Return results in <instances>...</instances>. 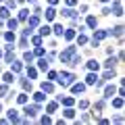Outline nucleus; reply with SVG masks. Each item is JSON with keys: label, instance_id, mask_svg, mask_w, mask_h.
<instances>
[{"label": "nucleus", "instance_id": "1", "mask_svg": "<svg viewBox=\"0 0 125 125\" xmlns=\"http://www.w3.org/2000/svg\"><path fill=\"white\" fill-rule=\"evenodd\" d=\"M56 81L62 85V88H69V85L75 81V73H71V71H61V73H58V77H56Z\"/></svg>", "mask_w": 125, "mask_h": 125}, {"label": "nucleus", "instance_id": "2", "mask_svg": "<svg viewBox=\"0 0 125 125\" xmlns=\"http://www.w3.org/2000/svg\"><path fill=\"white\" fill-rule=\"evenodd\" d=\"M23 106H25V108H23V113H25V117H29V119H31V117H36L38 113L42 111L40 104H31V106H29V104H23Z\"/></svg>", "mask_w": 125, "mask_h": 125}, {"label": "nucleus", "instance_id": "3", "mask_svg": "<svg viewBox=\"0 0 125 125\" xmlns=\"http://www.w3.org/2000/svg\"><path fill=\"white\" fill-rule=\"evenodd\" d=\"M75 52H77V48H75V46H67V48H65V50L61 52V62H69V58H71Z\"/></svg>", "mask_w": 125, "mask_h": 125}, {"label": "nucleus", "instance_id": "4", "mask_svg": "<svg viewBox=\"0 0 125 125\" xmlns=\"http://www.w3.org/2000/svg\"><path fill=\"white\" fill-rule=\"evenodd\" d=\"M111 13L115 15V17H123V0H113Z\"/></svg>", "mask_w": 125, "mask_h": 125}, {"label": "nucleus", "instance_id": "5", "mask_svg": "<svg viewBox=\"0 0 125 125\" xmlns=\"http://www.w3.org/2000/svg\"><path fill=\"white\" fill-rule=\"evenodd\" d=\"M48 67H50V58L48 56H40V61H38V69H40V71H48Z\"/></svg>", "mask_w": 125, "mask_h": 125}, {"label": "nucleus", "instance_id": "6", "mask_svg": "<svg viewBox=\"0 0 125 125\" xmlns=\"http://www.w3.org/2000/svg\"><path fill=\"white\" fill-rule=\"evenodd\" d=\"M6 119H9L10 123H19V119H21V117H19V113L15 111V108H9V111H6Z\"/></svg>", "mask_w": 125, "mask_h": 125}, {"label": "nucleus", "instance_id": "7", "mask_svg": "<svg viewBox=\"0 0 125 125\" xmlns=\"http://www.w3.org/2000/svg\"><path fill=\"white\" fill-rule=\"evenodd\" d=\"M56 102L65 104V106H73V104H75V100H73L71 96H56Z\"/></svg>", "mask_w": 125, "mask_h": 125}, {"label": "nucleus", "instance_id": "8", "mask_svg": "<svg viewBox=\"0 0 125 125\" xmlns=\"http://www.w3.org/2000/svg\"><path fill=\"white\" fill-rule=\"evenodd\" d=\"M40 88H42V92H44V94H52L54 92V81H42Z\"/></svg>", "mask_w": 125, "mask_h": 125}, {"label": "nucleus", "instance_id": "9", "mask_svg": "<svg viewBox=\"0 0 125 125\" xmlns=\"http://www.w3.org/2000/svg\"><path fill=\"white\" fill-rule=\"evenodd\" d=\"M104 108V98H100L98 102H94V119H98V113H102Z\"/></svg>", "mask_w": 125, "mask_h": 125}, {"label": "nucleus", "instance_id": "10", "mask_svg": "<svg viewBox=\"0 0 125 125\" xmlns=\"http://www.w3.org/2000/svg\"><path fill=\"white\" fill-rule=\"evenodd\" d=\"M108 36H115V38H121L123 36V25H115V27H111V31H106Z\"/></svg>", "mask_w": 125, "mask_h": 125}, {"label": "nucleus", "instance_id": "11", "mask_svg": "<svg viewBox=\"0 0 125 125\" xmlns=\"http://www.w3.org/2000/svg\"><path fill=\"white\" fill-rule=\"evenodd\" d=\"M115 92H117V88H115L113 83H108L106 88H104V96H102V98H104V100H106V98H113V96H115Z\"/></svg>", "mask_w": 125, "mask_h": 125}, {"label": "nucleus", "instance_id": "12", "mask_svg": "<svg viewBox=\"0 0 125 125\" xmlns=\"http://www.w3.org/2000/svg\"><path fill=\"white\" fill-rule=\"evenodd\" d=\"M67 65H71L73 69H75V67H79V65H81V54H77V52H75L71 58H69V62H67Z\"/></svg>", "mask_w": 125, "mask_h": 125}, {"label": "nucleus", "instance_id": "13", "mask_svg": "<svg viewBox=\"0 0 125 125\" xmlns=\"http://www.w3.org/2000/svg\"><path fill=\"white\" fill-rule=\"evenodd\" d=\"M44 17H46V21H54V19H56V10H54V6H48V9H46Z\"/></svg>", "mask_w": 125, "mask_h": 125}, {"label": "nucleus", "instance_id": "14", "mask_svg": "<svg viewBox=\"0 0 125 125\" xmlns=\"http://www.w3.org/2000/svg\"><path fill=\"white\" fill-rule=\"evenodd\" d=\"M71 92H73V94L85 92V83H75V81H73V83H71Z\"/></svg>", "mask_w": 125, "mask_h": 125}, {"label": "nucleus", "instance_id": "15", "mask_svg": "<svg viewBox=\"0 0 125 125\" xmlns=\"http://www.w3.org/2000/svg\"><path fill=\"white\" fill-rule=\"evenodd\" d=\"M106 36H108V33H106L104 29H94V36H92V38H94V40H98V42H102Z\"/></svg>", "mask_w": 125, "mask_h": 125}, {"label": "nucleus", "instance_id": "16", "mask_svg": "<svg viewBox=\"0 0 125 125\" xmlns=\"http://www.w3.org/2000/svg\"><path fill=\"white\" fill-rule=\"evenodd\" d=\"M85 23H88V29H96V27H98V19L94 17V15H90V17L85 19Z\"/></svg>", "mask_w": 125, "mask_h": 125}, {"label": "nucleus", "instance_id": "17", "mask_svg": "<svg viewBox=\"0 0 125 125\" xmlns=\"http://www.w3.org/2000/svg\"><path fill=\"white\" fill-rule=\"evenodd\" d=\"M75 38H77V44H79V46H85V44H88V40H90V38L85 36L83 31H79V33H75Z\"/></svg>", "mask_w": 125, "mask_h": 125}, {"label": "nucleus", "instance_id": "18", "mask_svg": "<svg viewBox=\"0 0 125 125\" xmlns=\"http://www.w3.org/2000/svg\"><path fill=\"white\" fill-rule=\"evenodd\" d=\"M25 73H27V77H29V79H36V77H38V69H36V67H31V65H27Z\"/></svg>", "mask_w": 125, "mask_h": 125}, {"label": "nucleus", "instance_id": "19", "mask_svg": "<svg viewBox=\"0 0 125 125\" xmlns=\"http://www.w3.org/2000/svg\"><path fill=\"white\" fill-rule=\"evenodd\" d=\"M10 69H13V73H21L23 71V62L21 61H13L10 62Z\"/></svg>", "mask_w": 125, "mask_h": 125}, {"label": "nucleus", "instance_id": "20", "mask_svg": "<svg viewBox=\"0 0 125 125\" xmlns=\"http://www.w3.org/2000/svg\"><path fill=\"white\" fill-rule=\"evenodd\" d=\"M61 13H62V17H67V19H71V17H75V15H77L75 10L71 9V6H65V9L61 10Z\"/></svg>", "mask_w": 125, "mask_h": 125}, {"label": "nucleus", "instance_id": "21", "mask_svg": "<svg viewBox=\"0 0 125 125\" xmlns=\"http://www.w3.org/2000/svg\"><path fill=\"white\" fill-rule=\"evenodd\" d=\"M108 56H111V54H108ZM115 65H117V58L115 56H111V58L104 61V69H115Z\"/></svg>", "mask_w": 125, "mask_h": 125}, {"label": "nucleus", "instance_id": "22", "mask_svg": "<svg viewBox=\"0 0 125 125\" xmlns=\"http://www.w3.org/2000/svg\"><path fill=\"white\" fill-rule=\"evenodd\" d=\"M96 79H98V75H96V73H88V77H85V85H94L96 83Z\"/></svg>", "mask_w": 125, "mask_h": 125}, {"label": "nucleus", "instance_id": "23", "mask_svg": "<svg viewBox=\"0 0 125 125\" xmlns=\"http://www.w3.org/2000/svg\"><path fill=\"white\" fill-rule=\"evenodd\" d=\"M6 27L15 31V29L19 27V19H10V17H9V19H6Z\"/></svg>", "mask_w": 125, "mask_h": 125}, {"label": "nucleus", "instance_id": "24", "mask_svg": "<svg viewBox=\"0 0 125 125\" xmlns=\"http://www.w3.org/2000/svg\"><path fill=\"white\" fill-rule=\"evenodd\" d=\"M50 33H52V27H48V25H42L40 27V36L42 38H48Z\"/></svg>", "mask_w": 125, "mask_h": 125}, {"label": "nucleus", "instance_id": "25", "mask_svg": "<svg viewBox=\"0 0 125 125\" xmlns=\"http://www.w3.org/2000/svg\"><path fill=\"white\" fill-rule=\"evenodd\" d=\"M102 79H104V81L115 79V69H106V71H104V75H102Z\"/></svg>", "mask_w": 125, "mask_h": 125}, {"label": "nucleus", "instance_id": "26", "mask_svg": "<svg viewBox=\"0 0 125 125\" xmlns=\"http://www.w3.org/2000/svg\"><path fill=\"white\" fill-rule=\"evenodd\" d=\"M27 17H29V9H21V10H19V15H17L19 21H27Z\"/></svg>", "mask_w": 125, "mask_h": 125}, {"label": "nucleus", "instance_id": "27", "mask_svg": "<svg viewBox=\"0 0 125 125\" xmlns=\"http://www.w3.org/2000/svg\"><path fill=\"white\" fill-rule=\"evenodd\" d=\"M111 104H113L115 108H123V96H117V98H113Z\"/></svg>", "mask_w": 125, "mask_h": 125}, {"label": "nucleus", "instance_id": "28", "mask_svg": "<svg viewBox=\"0 0 125 125\" xmlns=\"http://www.w3.org/2000/svg\"><path fill=\"white\" fill-rule=\"evenodd\" d=\"M2 79H4V83H15V73H9V71H6L4 73V75H2Z\"/></svg>", "mask_w": 125, "mask_h": 125}, {"label": "nucleus", "instance_id": "29", "mask_svg": "<svg viewBox=\"0 0 125 125\" xmlns=\"http://www.w3.org/2000/svg\"><path fill=\"white\" fill-rule=\"evenodd\" d=\"M27 25H29V27H36V25H40V15H33V17H29Z\"/></svg>", "mask_w": 125, "mask_h": 125}, {"label": "nucleus", "instance_id": "30", "mask_svg": "<svg viewBox=\"0 0 125 125\" xmlns=\"http://www.w3.org/2000/svg\"><path fill=\"white\" fill-rule=\"evenodd\" d=\"M88 69H90V71H98V69H100V62L92 58V61H88Z\"/></svg>", "mask_w": 125, "mask_h": 125}, {"label": "nucleus", "instance_id": "31", "mask_svg": "<svg viewBox=\"0 0 125 125\" xmlns=\"http://www.w3.org/2000/svg\"><path fill=\"white\" fill-rule=\"evenodd\" d=\"M62 115H65V119H73V117H75V111H73L71 106H67L65 111H62Z\"/></svg>", "mask_w": 125, "mask_h": 125}, {"label": "nucleus", "instance_id": "32", "mask_svg": "<svg viewBox=\"0 0 125 125\" xmlns=\"http://www.w3.org/2000/svg\"><path fill=\"white\" fill-rule=\"evenodd\" d=\"M15 38H17V36H15V31H6V33H4V40L9 42V44H15Z\"/></svg>", "mask_w": 125, "mask_h": 125}, {"label": "nucleus", "instance_id": "33", "mask_svg": "<svg viewBox=\"0 0 125 125\" xmlns=\"http://www.w3.org/2000/svg\"><path fill=\"white\" fill-rule=\"evenodd\" d=\"M23 61H25V62H29V65H31V62H33V52L25 50V52H23Z\"/></svg>", "mask_w": 125, "mask_h": 125}, {"label": "nucleus", "instance_id": "34", "mask_svg": "<svg viewBox=\"0 0 125 125\" xmlns=\"http://www.w3.org/2000/svg\"><path fill=\"white\" fill-rule=\"evenodd\" d=\"M9 96V83H2L0 85V98H6Z\"/></svg>", "mask_w": 125, "mask_h": 125}, {"label": "nucleus", "instance_id": "35", "mask_svg": "<svg viewBox=\"0 0 125 125\" xmlns=\"http://www.w3.org/2000/svg\"><path fill=\"white\" fill-rule=\"evenodd\" d=\"M21 85H23V90H25V92H31V81H29V79L21 77Z\"/></svg>", "mask_w": 125, "mask_h": 125}, {"label": "nucleus", "instance_id": "36", "mask_svg": "<svg viewBox=\"0 0 125 125\" xmlns=\"http://www.w3.org/2000/svg\"><path fill=\"white\" fill-rule=\"evenodd\" d=\"M17 104H27V92H21L17 96Z\"/></svg>", "mask_w": 125, "mask_h": 125}, {"label": "nucleus", "instance_id": "37", "mask_svg": "<svg viewBox=\"0 0 125 125\" xmlns=\"http://www.w3.org/2000/svg\"><path fill=\"white\" fill-rule=\"evenodd\" d=\"M10 17V10L6 6H0V19H9Z\"/></svg>", "mask_w": 125, "mask_h": 125}, {"label": "nucleus", "instance_id": "38", "mask_svg": "<svg viewBox=\"0 0 125 125\" xmlns=\"http://www.w3.org/2000/svg\"><path fill=\"white\" fill-rule=\"evenodd\" d=\"M52 31L56 33V36H62V31H65V27L61 25V23H54V27H52Z\"/></svg>", "mask_w": 125, "mask_h": 125}, {"label": "nucleus", "instance_id": "39", "mask_svg": "<svg viewBox=\"0 0 125 125\" xmlns=\"http://www.w3.org/2000/svg\"><path fill=\"white\" fill-rule=\"evenodd\" d=\"M33 100H36V102H44V100H46V94L44 92H36V94H33Z\"/></svg>", "mask_w": 125, "mask_h": 125}, {"label": "nucleus", "instance_id": "40", "mask_svg": "<svg viewBox=\"0 0 125 125\" xmlns=\"http://www.w3.org/2000/svg\"><path fill=\"white\" fill-rule=\"evenodd\" d=\"M2 56H4L6 62H13V61H15V54L10 52V50H4V54H2Z\"/></svg>", "mask_w": 125, "mask_h": 125}, {"label": "nucleus", "instance_id": "41", "mask_svg": "<svg viewBox=\"0 0 125 125\" xmlns=\"http://www.w3.org/2000/svg\"><path fill=\"white\" fill-rule=\"evenodd\" d=\"M62 36H65V40H73V38H75V31H73V29H65V31H62Z\"/></svg>", "mask_w": 125, "mask_h": 125}, {"label": "nucleus", "instance_id": "42", "mask_svg": "<svg viewBox=\"0 0 125 125\" xmlns=\"http://www.w3.org/2000/svg\"><path fill=\"white\" fill-rule=\"evenodd\" d=\"M56 108H58V102L54 100V102H48V106H46V111H48V113H54Z\"/></svg>", "mask_w": 125, "mask_h": 125}, {"label": "nucleus", "instance_id": "43", "mask_svg": "<svg viewBox=\"0 0 125 125\" xmlns=\"http://www.w3.org/2000/svg\"><path fill=\"white\" fill-rule=\"evenodd\" d=\"M4 2H6V9H9V10L17 9V0H4Z\"/></svg>", "mask_w": 125, "mask_h": 125}, {"label": "nucleus", "instance_id": "44", "mask_svg": "<svg viewBox=\"0 0 125 125\" xmlns=\"http://www.w3.org/2000/svg\"><path fill=\"white\" fill-rule=\"evenodd\" d=\"M46 54V50L42 48V46H36V52H33V56H44Z\"/></svg>", "mask_w": 125, "mask_h": 125}, {"label": "nucleus", "instance_id": "45", "mask_svg": "<svg viewBox=\"0 0 125 125\" xmlns=\"http://www.w3.org/2000/svg\"><path fill=\"white\" fill-rule=\"evenodd\" d=\"M21 33H23V36H25V38H29V36H31V33H33V27H29V25H27V27H25V29H23V31H21Z\"/></svg>", "mask_w": 125, "mask_h": 125}, {"label": "nucleus", "instance_id": "46", "mask_svg": "<svg viewBox=\"0 0 125 125\" xmlns=\"http://www.w3.org/2000/svg\"><path fill=\"white\" fill-rule=\"evenodd\" d=\"M56 77H58L56 71H48V81H56Z\"/></svg>", "mask_w": 125, "mask_h": 125}, {"label": "nucleus", "instance_id": "47", "mask_svg": "<svg viewBox=\"0 0 125 125\" xmlns=\"http://www.w3.org/2000/svg\"><path fill=\"white\" fill-rule=\"evenodd\" d=\"M27 44H29V40L23 36V38H21V42H19V48H27Z\"/></svg>", "mask_w": 125, "mask_h": 125}, {"label": "nucleus", "instance_id": "48", "mask_svg": "<svg viewBox=\"0 0 125 125\" xmlns=\"http://www.w3.org/2000/svg\"><path fill=\"white\" fill-rule=\"evenodd\" d=\"M31 44H33V46H40V44H42V36H33Z\"/></svg>", "mask_w": 125, "mask_h": 125}, {"label": "nucleus", "instance_id": "49", "mask_svg": "<svg viewBox=\"0 0 125 125\" xmlns=\"http://www.w3.org/2000/svg\"><path fill=\"white\" fill-rule=\"evenodd\" d=\"M50 121H52V119H50V115H42L40 117V123H50Z\"/></svg>", "mask_w": 125, "mask_h": 125}, {"label": "nucleus", "instance_id": "50", "mask_svg": "<svg viewBox=\"0 0 125 125\" xmlns=\"http://www.w3.org/2000/svg\"><path fill=\"white\" fill-rule=\"evenodd\" d=\"M88 106H90V100H85V98L79 100V108H88Z\"/></svg>", "mask_w": 125, "mask_h": 125}, {"label": "nucleus", "instance_id": "51", "mask_svg": "<svg viewBox=\"0 0 125 125\" xmlns=\"http://www.w3.org/2000/svg\"><path fill=\"white\" fill-rule=\"evenodd\" d=\"M113 123H123V115H115L113 117Z\"/></svg>", "mask_w": 125, "mask_h": 125}, {"label": "nucleus", "instance_id": "52", "mask_svg": "<svg viewBox=\"0 0 125 125\" xmlns=\"http://www.w3.org/2000/svg\"><path fill=\"white\" fill-rule=\"evenodd\" d=\"M65 4H67V6H75L77 0H65Z\"/></svg>", "mask_w": 125, "mask_h": 125}, {"label": "nucleus", "instance_id": "53", "mask_svg": "<svg viewBox=\"0 0 125 125\" xmlns=\"http://www.w3.org/2000/svg\"><path fill=\"white\" fill-rule=\"evenodd\" d=\"M81 121H83V123H88V121H92V117H90V115H81Z\"/></svg>", "mask_w": 125, "mask_h": 125}, {"label": "nucleus", "instance_id": "54", "mask_svg": "<svg viewBox=\"0 0 125 125\" xmlns=\"http://www.w3.org/2000/svg\"><path fill=\"white\" fill-rule=\"evenodd\" d=\"M102 15H111V6H104V9H102Z\"/></svg>", "mask_w": 125, "mask_h": 125}, {"label": "nucleus", "instance_id": "55", "mask_svg": "<svg viewBox=\"0 0 125 125\" xmlns=\"http://www.w3.org/2000/svg\"><path fill=\"white\" fill-rule=\"evenodd\" d=\"M56 2H58V0H48V4H50V6H54Z\"/></svg>", "mask_w": 125, "mask_h": 125}, {"label": "nucleus", "instance_id": "56", "mask_svg": "<svg viewBox=\"0 0 125 125\" xmlns=\"http://www.w3.org/2000/svg\"><path fill=\"white\" fill-rule=\"evenodd\" d=\"M29 2H31V4H36V2H38V0H29Z\"/></svg>", "mask_w": 125, "mask_h": 125}, {"label": "nucleus", "instance_id": "57", "mask_svg": "<svg viewBox=\"0 0 125 125\" xmlns=\"http://www.w3.org/2000/svg\"><path fill=\"white\" fill-rule=\"evenodd\" d=\"M100 2H111V0H100Z\"/></svg>", "mask_w": 125, "mask_h": 125}, {"label": "nucleus", "instance_id": "58", "mask_svg": "<svg viewBox=\"0 0 125 125\" xmlns=\"http://www.w3.org/2000/svg\"><path fill=\"white\" fill-rule=\"evenodd\" d=\"M2 54H4V52H2V50H0V58H2Z\"/></svg>", "mask_w": 125, "mask_h": 125}, {"label": "nucleus", "instance_id": "59", "mask_svg": "<svg viewBox=\"0 0 125 125\" xmlns=\"http://www.w3.org/2000/svg\"><path fill=\"white\" fill-rule=\"evenodd\" d=\"M0 113H2V104H0Z\"/></svg>", "mask_w": 125, "mask_h": 125}, {"label": "nucleus", "instance_id": "60", "mask_svg": "<svg viewBox=\"0 0 125 125\" xmlns=\"http://www.w3.org/2000/svg\"><path fill=\"white\" fill-rule=\"evenodd\" d=\"M0 2H4V0H0Z\"/></svg>", "mask_w": 125, "mask_h": 125}]
</instances>
